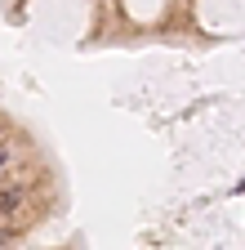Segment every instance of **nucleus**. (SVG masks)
<instances>
[{"label":"nucleus","instance_id":"f257e3e1","mask_svg":"<svg viewBox=\"0 0 245 250\" xmlns=\"http://www.w3.org/2000/svg\"><path fill=\"white\" fill-rule=\"evenodd\" d=\"M22 201H27V188H22V183H14V188H0V219H5V214H14Z\"/></svg>","mask_w":245,"mask_h":250},{"label":"nucleus","instance_id":"f03ea898","mask_svg":"<svg viewBox=\"0 0 245 250\" xmlns=\"http://www.w3.org/2000/svg\"><path fill=\"white\" fill-rule=\"evenodd\" d=\"M5 161H9V147H5V143H0V166H5Z\"/></svg>","mask_w":245,"mask_h":250}]
</instances>
